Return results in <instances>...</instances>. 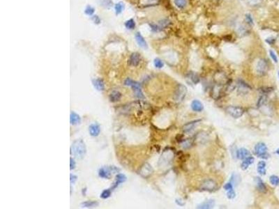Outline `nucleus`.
<instances>
[{
    "mask_svg": "<svg viewBox=\"0 0 279 209\" xmlns=\"http://www.w3.org/2000/svg\"><path fill=\"white\" fill-rule=\"evenodd\" d=\"M71 153L76 158L83 159L87 152L86 146L83 140H77L73 142L71 148Z\"/></svg>",
    "mask_w": 279,
    "mask_h": 209,
    "instance_id": "1",
    "label": "nucleus"
},
{
    "mask_svg": "<svg viewBox=\"0 0 279 209\" xmlns=\"http://www.w3.org/2000/svg\"><path fill=\"white\" fill-rule=\"evenodd\" d=\"M186 94H187V88L184 85L179 84L174 90L173 98L176 102H181L184 100Z\"/></svg>",
    "mask_w": 279,
    "mask_h": 209,
    "instance_id": "2",
    "label": "nucleus"
},
{
    "mask_svg": "<svg viewBox=\"0 0 279 209\" xmlns=\"http://www.w3.org/2000/svg\"><path fill=\"white\" fill-rule=\"evenodd\" d=\"M267 146L263 142H259L254 147L255 154L260 158H268L269 154L267 153Z\"/></svg>",
    "mask_w": 279,
    "mask_h": 209,
    "instance_id": "3",
    "label": "nucleus"
},
{
    "mask_svg": "<svg viewBox=\"0 0 279 209\" xmlns=\"http://www.w3.org/2000/svg\"><path fill=\"white\" fill-rule=\"evenodd\" d=\"M225 111L234 119H239L241 117L245 112L243 107L239 106H228L225 108Z\"/></svg>",
    "mask_w": 279,
    "mask_h": 209,
    "instance_id": "4",
    "label": "nucleus"
},
{
    "mask_svg": "<svg viewBox=\"0 0 279 209\" xmlns=\"http://www.w3.org/2000/svg\"><path fill=\"white\" fill-rule=\"evenodd\" d=\"M200 190L203 191L213 192L216 190L217 183L212 179L205 180L200 186Z\"/></svg>",
    "mask_w": 279,
    "mask_h": 209,
    "instance_id": "5",
    "label": "nucleus"
},
{
    "mask_svg": "<svg viewBox=\"0 0 279 209\" xmlns=\"http://www.w3.org/2000/svg\"><path fill=\"white\" fill-rule=\"evenodd\" d=\"M119 172V169L115 167H104L99 169V175L103 179H110L112 173Z\"/></svg>",
    "mask_w": 279,
    "mask_h": 209,
    "instance_id": "6",
    "label": "nucleus"
},
{
    "mask_svg": "<svg viewBox=\"0 0 279 209\" xmlns=\"http://www.w3.org/2000/svg\"><path fill=\"white\" fill-rule=\"evenodd\" d=\"M268 64L264 59H261L258 61L256 66V72L259 75H265L268 71Z\"/></svg>",
    "mask_w": 279,
    "mask_h": 209,
    "instance_id": "7",
    "label": "nucleus"
},
{
    "mask_svg": "<svg viewBox=\"0 0 279 209\" xmlns=\"http://www.w3.org/2000/svg\"><path fill=\"white\" fill-rule=\"evenodd\" d=\"M152 172H153V169L152 166L149 163H145L140 169V174L144 178H147L151 175Z\"/></svg>",
    "mask_w": 279,
    "mask_h": 209,
    "instance_id": "8",
    "label": "nucleus"
},
{
    "mask_svg": "<svg viewBox=\"0 0 279 209\" xmlns=\"http://www.w3.org/2000/svg\"><path fill=\"white\" fill-rule=\"evenodd\" d=\"M140 54L138 52H134L131 54L130 56L129 59H128V64L130 66H137L140 64Z\"/></svg>",
    "mask_w": 279,
    "mask_h": 209,
    "instance_id": "9",
    "label": "nucleus"
},
{
    "mask_svg": "<svg viewBox=\"0 0 279 209\" xmlns=\"http://www.w3.org/2000/svg\"><path fill=\"white\" fill-rule=\"evenodd\" d=\"M251 90L249 85L243 81H239L238 83V93L239 94H246Z\"/></svg>",
    "mask_w": 279,
    "mask_h": 209,
    "instance_id": "10",
    "label": "nucleus"
},
{
    "mask_svg": "<svg viewBox=\"0 0 279 209\" xmlns=\"http://www.w3.org/2000/svg\"><path fill=\"white\" fill-rule=\"evenodd\" d=\"M251 155V153L248 149L245 148H239L237 151V157L239 160H244Z\"/></svg>",
    "mask_w": 279,
    "mask_h": 209,
    "instance_id": "11",
    "label": "nucleus"
},
{
    "mask_svg": "<svg viewBox=\"0 0 279 209\" xmlns=\"http://www.w3.org/2000/svg\"><path fill=\"white\" fill-rule=\"evenodd\" d=\"M255 161V158L253 156L247 157L246 158L244 159L242 162L241 163V168L242 170H246L249 167L251 164H252Z\"/></svg>",
    "mask_w": 279,
    "mask_h": 209,
    "instance_id": "12",
    "label": "nucleus"
},
{
    "mask_svg": "<svg viewBox=\"0 0 279 209\" xmlns=\"http://www.w3.org/2000/svg\"><path fill=\"white\" fill-rule=\"evenodd\" d=\"M135 37H136L137 43L138 44V45H139L140 47H142V48L143 49L147 48V43L146 41L145 40V38H144L143 36L140 34V33H139V32H137L136 35H135Z\"/></svg>",
    "mask_w": 279,
    "mask_h": 209,
    "instance_id": "13",
    "label": "nucleus"
},
{
    "mask_svg": "<svg viewBox=\"0 0 279 209\" xmlns=\"http://www.w3.org/2000/svg\"><path fill=\"white\" fill-rule=\"evenodd\" d=\"M131 87H132L133 91H135V94H136V96L137 97L139 98H145V96H144L143 95V93L142 92L141 87H140L139 82L134 81Z\"/></svg>",
    "mask_w": 279,
    "mask_h": 209,
    "instance_id": "14",
    "label": "nucleus"
},
{
    "mask_svg": "<svg viewBox=\"0 0 279 209\" xmlns=\"http://www.w3.org/2000/svg\"><path fill=\"white\" fill-rule=\"evenodd\" d=\"M89 131H90V134L93 137H96L100 134L101 132V127L99 124L97 123H93L90 126L89 128Z\"/></svg>",
    "mask_w": 279,
    "mask_h": 209,
    "instance_id": "15",
    "label": "nucleus"
},
{
    "mask_svg": "<svg viewBox=\"0 0 279 209\" xmlns=\"http://www.w3.org/2000/svg\"><path fill=\"white\" fill-rule=\"evenodd\" d=\"M191 109H193L194 112H202L203 110L204 107L203 104L198 100H194L191 102Z\"/></svg>",
    "mask_w": 279,
    "mask_h": 209,
    "instance_id": "16",
    "label": "nucleus"
},
{
    "mask_svg": "<svg viewBox=\"0 0 279 209\" xmlns=\"http://www.w3.org/2000/svg\"><path fill=\"white\" fill-rule=\"evenodd\" d=\"M92 84H93L96 89L98 91H103L105 89V84H104V82L101 79H94V80H92Z\"/></svg>",
    "mask_w": 279,
    "mask_h": 209,
    "instance_id": "17",
    "label": "nucleus"
},
{
    "mask_svg": "<svg viewBox=\"0 0 279 209\" xmlns=\"http://www.w3.org/2000/svg\"><path fill=\"white\" fill-rule=\"evenodd\" d=\"M201 120H197V121H191V122L187 123L186 124H185L184 126H183L182 130L184 133H189L190 131H191L193 128H195L196 125Z\"/></svg>",
    "mask_w": 279,
    "mask_h": 209,
    "instance_id": "18",
    "label": "nucleus"
},
{
    "mask_svg": "<svg viewBox=\"0 0 279 209\" xmlns=\"http://www.w3.org/2000/svg\"><path fill=\"white\" fill-rule=\"evenodd\" d=\"M256 186L257 188L259 190L260 192L265 193L267 192V187L265 186V183L263 182L262 180L260 179V177H257L256 179Z\"/></svg>",
    "mask_w": 279,
    "mask_h": 209,
    "instance_id": "19",
    "label": "nucleus"
},
{
    "mask_svg": "<svg viewBox=\"0 0 279 209\" xmlns=\"http://www.w3.org/2000/svg\"><path fill=\"white\" fill-rule=\"evenodd\" d=\"M186 77L189 80H191V82H193L194 85H197L200 82V77L199 75L197 74L195 72H189L187 75H186Z\"/></svg>",
    "mask_w": 279,
    "mask_h": 209,
    "instance_id": "20",
    "label": "nucleus"
},
{
    "mask_svg": "<svg viewBox=\"0 0 279 209\" xmlns=\"http://www.w3.org/2000/svg\"><path fill=\"white\" fill-rule=\"evenodd\" d=\"M266 166L267 164L264 160L260 161L258 163V167H257V171H258V174L260 175H265L266 174Z\"/></svg>",
    "mask_w": 279,
    "mask_h": 209,
    "instance_id": "21",
    "label": "nucleus"
},
{
    "mask_svg": "<svg viewBox=\"0 0 279 209\" xmlns=\"http://www.w3.org/2000/svg\"><path fill=\"white\" fill-rule=\"evenodd\" d=\"M126 181V176L121 174H117V176H116L115 182H114L113 186H112V188H111V190H113L114 188H116L118 186H119V185H120L121 183L125 182Z\"/></svg>",
    "mask_w": 279,
    "mask_h": 209,
    "instance_id": "22",
    "label": "nucleus"
},
{
    "mask_svg": "<svg viewBox=\"0 0 279 209\" xmlns=\"http://www.w3.org/2000/svg\"><path fill=\"white\" fill-rule=\"evenodd\" d=\"M214 200L213 199H210L207 200V201H205V202H203V204L199 205L198 206V208H203V209H209L212 208L214 206Z\"/></svg>",
    "mask_w": 279,
    "mask_h": 209,
    "instance_id": "23",
    "label": "nucleus"
},
{
    "mask_svg": "<svg viewBox=\"0 0 279 209\" xmlns=\"http://www.w3.org/2000/svg\"><path fill=\"white\" fill-rule=\"evenodd\" d=\"M213 94H212V96L215 99H218L219 98L222 96L223 94V89L222 88L218 85H216L212 89Z\"/></svg>",
    "mask_w": 279,
    "mask_h": 209,
    "instance_id": "24",
    "label": "nucleus"
},
{
    "mask_svg": "<svg viewBox=\"0 0 279 209\" xmlns=\"http://www.w3.org/2000/svg\"><path fill=\"white\" fill-rule=\"evenodd\" d=\"M70 121H71L72 125L79 124L81 121V118L78 114L73 112L71 113V115H70Z\"/></svg>",
    "mask_w": 279,
    "mask_h": 209,
    "instance_id": "25",
    "label": "nucleus"
},
{
    "mask_svg": "<svg viewBox=\"0 0 279 209\" xmlns=\"http://www.w3.org/2000/svg\"><path fill=\"white\" fill-rule=\"evenodd\" d=\"M121 94L119 91H114L112 92L110 95V100L111 102H117V101H119L121 99Z\"/></svg>",
    "mask_w": 279,
    "mask_h": 209,
    "instance_id": "26",
    "label": "nucleus"
},
{
    "mask_svg": "<svg viewBox=\"0 0 279 209\" xmlns=\"http://www.w3.org/2000/svg\"><path fill=\"white\" fill-rule=\"evenodd\" d=\"M99 202L96 201H87L81 204V207L83 208H94L99 206Z\"/></svg>",
    "mask_w": 279,
    "mask_h": 209,
    "instance_id": "27",
    "label": "nucleus"
},
{
    "mask_svg": "<svg viewBox=\"0 0 279 209\" xmlns=\"http://www.w3.org/2000/svg\"><path fill=\"white\" fill-rule=\"evenodd\" d=\"M269 181L271 185L274 186H279V177L276 175H271L269 178Z\"/></svg>",
    "mask_w": 279,
    "mask_h": 209,
    "instance_id": "28",
    "label": "nucleus"
},
{
    "mask_svg": "<svg viewBox=\"0 0 279 209\" xmlns=\"http://www.w3.org/2000/svg\"><path fill=\"white\" fill-rule=\"evenodd\" d=\"M125 26L128 30H133L136 27V23L133 19H130L125 23Z\"/></svg>",
    "mask_w": 279,
    "mask_h": 209,
    "instance_id": "29",
    "label": "nucleus"
},
{
    "mask_svg": "<svg viewBox=\"0 0 279 209\" xmlns=\"http://www.w3.org/2000/svg\"><path fill=\"white\" fill-rule=\"evenodd\" d=\"M174 4L178 8H183L186 6L187 1L186 0H174Z\"/></svg>",
    "mask_w": 279,
    "mask_h": 209,
    "instance_id": "30",
    "label": "nucleus"
},
{
    "mask_svg": "<svg viewBox=\"0 0 279 209\" xmlns=\"http://www.w3.org/2000/svg\"><path fill=\"white\" fill-rule=\"evenodd\" d=\"M154 64L156 68H162L164 66V63L161 59L159 58H156L154 61Z\"/></svg>",
    "mask_w": 279,
    "mask_h": 209,
    "instance_id": "31",
    "label": "nucleus"
},
{
    "mask_svg": "<svg viewBox=\"0 0 279 209\" xmlns=\"http://www.w3.org/2000/svg\"><path fill=\"white\" fill-rule=\"evenodd\" d=\"M170 24V21L167 19H163V20L159 21L158 25L160 28H165Z\"/></svg>",
    "mask_w": 279,
    "mask_h": 209,
    "instance_id": "32",
    "label": "nucleus"
},
{
    "mask_svg": "<svg viewBox=\"0 0 279 209\" xmlns=\"http://www.w3.org/2000/svg\"><path fill=\"white\" fill-rule=\"evenodd\" d=\"M124 8V4L123 3L119 2L115 5L116 14H120Z\"/></svg>",
    "mask_w": 279,
    "mask_h": 209,
    "instance_id": "33",
    "label": "nucleus"
},
{
    "mask_svg": "<svg viewBox=\"0 0 279 209\" xmlns=\"http://www.w3.org/2000/svg\"><path fill=\"white\" fill-rule=\"evenodd\" d=\"M100 3L105 8H110L112 5V1L111 0H100Z\"/></svg>",
    "mask_w": 279,
    "mask_h": 209,
    "instance_id": "34",
    "label": "nucleus"
},
{
    "mask_svg": "<svg viewBox=\"0 0 279 209\" xmlns=\"http://www.w3.org/2000/svg\"><path fill=\"white\" fill-rule=\"evenodd\" d=\"M266 101H267V96L264 94V95L262 96L259 98L258 103H257V105H258V107H261V106H262L263 104L266 102Z\"/></svg>",
    "mask_w": 279,
    "mask_h": 209,
    "instance_id": "35",
    "label": "nucleus"
},
{
    "mask_svg": "<svg viewBox=\"0 0 279 209\" xmlns=\"http://www.w3.org/2000/svg\"><path fill=\"white\" fill-rule=\"evenodd\" d=\"M111 195V189L105 190L102 192L101 197L102 199H107Z\"/></svg>",
    "mask_w": 279,
    "mask_h": 209,
    "instance_id": "36",
    "label": "nucleus"
},
{
    "mask_svg": "<svg viewBox=\"0 0 279 209\" xmlns=\"http://www.w3.org/2000/svg\"><path fill=\"white\" fill-rule=\"evenodd\" d=\"M262 1V0H247L248 4L252 6H258V5L261 4Z\"/></svg>",
    "mask_w": 279,
    "mask_h": 209,
    "instance_id": "37",
    "label": "nucleus"
},
{
    "mask_svg": "<svg viewBox=\"0 0 279 209\" xmlns=\"http://www.w3.org/2000/svg\"><path fill=\"white\" fill-rule=\"evenodd\" d=\"M236 197V193L234 191V190H231L227 191V197L229 199H233L235 198Z\"/></svg>",
    "mask_w": 279,
    "mask_h": 209,
    "instance_id": "38",
    "label": "nucleus"
},
{
    "mask_svg": "<svg viewBox=\"0 0 279 209\" xmlns=\"http://www.w3.org/2000/svg\"><path fill=\"white\" fill-rule=\"evenodd\" d=\"M94 8L93 7H92V6H87V7L85 8V13L88 15H92L94 13Z\"/></svg>",
    "mask_w": 279,
    "mask_h": 209,
    "instance_id": "39",
    "label": "nucleus"
},
{
    "mask_svg": "<svg viewBox=\"0 0 279 209\" xmlns=\"http://www.w3.org/2000/svg\"><path fill=\"white\" fill-rule=\"evenodd\" d=\"M269 55L271 56L272 60H273L275 63L278 62V57H277L276 54L275 52H273V50H269Z\"/></svg>",
    "mask_w": 279,
    "mask_h": 209,
    "instance_id": "40",
    "label": "nucleus"
},
{
    "mask_svg": "<svg viewBox=\"0 0 279 209\" xmlns=\"http://www.w3.org/2000/svg\"><path fill=\"white\" fill-rule=\"evenodd\" d=\"M246 22L248 23V24H249V25H253V18H252V16H251V15L250 14H246Z\"/></svg>",
    "mask_w": 279,
    "mask_h": 209,
    "instance_id": "41",
    "label": "nucleus"
},
{
    "mask_svg": "<svg viewBox=\"0 0 279 209\" xmlns=\"http://www.w3.org/2000/svg\"><path fill=\"white\" fill-rule=\"evenodd\" d=\"M223 188H224V189H225V190H227V191L231 190H233V186H232V183H230V182L227 183L226 184H225V186H224Z\"/></svg>",
    "mask_w": 279,
    "mask_h": 209,
    "instance_id": "42",
    "label": "nucleus"
},
{
    "mask_svg": "<svg viewBox=\"0 0 279 209\" xmlns=\"http://www.w3.org/2000/svg\"><path fill=\"white\" fill-rule=\"evenodd\" d=\"M133 82H134V81H133V80H131V79H130V78H127V79H126V80H125V82H124V85H126V86H129V87H131V86H132V85H133Z\"/></svg>",
    "mask_w": 279,
    "mask_h": 209,
    "instance_id": "43",
    "label": "nucleus"
},
{
    "mask_svg": "<svg viewBox=\"0 0 279 209\" xmlns=\"http://www.w3.org/2000/svg\"><path fill=\"white\" fill-rule=\"evenodd\" d=\"M92 20H93V22L94 23L96 24H99L101 23V20H100V18H99V16H97V15H94L93 17H92Z\"/></svg>",
    "mask_w": 279,
    "mask_h": 209,
    "instance_id": "44",
    "label": "nucleus"
},
{
    "mask_svg": "<svg viewBox=\"0 0 279 209\" xmlns=\"http://www.w3.org/2000/svg\"><path fill=\"white\" fill-rule=\"evenodd\" d=\"M76 167V162L73 159L70 158V169H73Z\"/></svg>",
    "mask_w": 279,
    "mask_h": 209,
    "instance_id": "45",
    "label": "nucleus"
},
{
    "mask_svg": "<svg viewBox=\"0 0 279 209\" xmlns=\"http://www.w3.org/2000/svg\"><path fill=\"white\" fill-rule=\"evenodd\" d=\"M150 26L152 27V30L154 31V32H157V31L159 30V27L157 26L156 25H154V24H151Z\"/></svg>",
    "mask_w": 279,
    "mask_h": 209,
    "instance_id": "46",
    "label": "nucleus"
},
{
    "mask_svg": "<svg viewBox=\"0 0 279 209\" xmlns=\"http://www.w3.org/2000/svg\"><path fill=\"white\" fill-rule=\"evenodd\" d=\"M70 177H71V183H74L75 182H76V181L77 180V177L75 175H72V174H71V176H70Z\"/></svg>",
    "mask_w": 279,
    "mask_h": 209,
    "instance_id": "47",
    "label": "nucleus"
},
{
    "mask_svg": "<svg viewBox=\"0 0 279 209\" xmlns=\"http://www.w3.org/2000/svg\"><path fill=\"white\" fill-rule=\"evenodd\" d=\"M176 203L179 206H184V202H183L182 201V200H179V199H176Z\"/></svg>",
    "mask_w": 279,
    "mask_h": 209,
    "instance_id": "48",
    "label": "nucleus"
},
{
    "mask_svg": "<svg viewBox=\"0 0 279 209\" xmlns=\"http://www.w3.org/2000/svg\"><path fill=\"white\" fill-rule=\"evenodd\" d=\"M267 42L269 44H273V42H274V39L273 38H267L266 40Z\"/></svg>",
    "mask_w": 279,
    "mask_h": 209,
    "instance_id": "49",
    "label": "nucleus"
},
{
    "mask_svg": "<svg viewBox=\"0 0 279 209\" xmlns=\"http://www.w3.org/2000/svg\"><path fill=\"white\" fill-rule=\"evenodd\" d=\"M276 153L278 154V155H279V148H278V149H277L276 151Z\"/></svg>",
    "mask_w": 279,
    "mask_h": 209,
    "instance_id": "50",
    "label": "nucleus"
},
{
    "mask_svg": "<svg viewBox=\"0 0 279 209\" xmlns=\"http://www.w3.org/2000/svg\"><path fill=\"white\" fill-rule=\"evenodd\" d=\"M278 76H279V72H278Z\"/></svg>",
    "mask_w": 279,
    "mask_h": 209,
    "instance_id": "51",
    "label": "nucleus"
}]
</instances>
